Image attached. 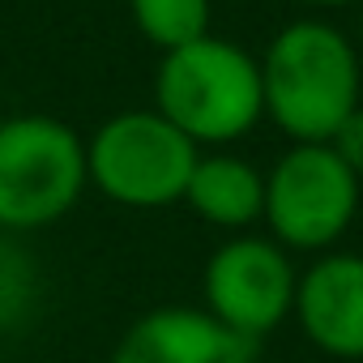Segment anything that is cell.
Listing matches in <instances>:
<instances>
[{
    "instance_id": "5b68a950",
    "label": "cell",
    "mask_w": 363,
    "mask_h": 363,
    "mask_svg": "<svg viewBox=\"0 0 363 363\" xmlns=\"http://www.w3.org/2000/svg\"><path fill=\"white\" fill-rule=\"evenodd\" d=\"M359 184L329 145H291L265 171L269 240L286 252H333L359 214Z\"/></svg>"
},
{
    "instance_id": "7a4b0ae2",
    "label": "cell",
    "mask_w": 363,
    "mask_h": 363,
    "mask_svg": "<svg viewBox=\"0 0 363 363\" xmlns=\"http://www.w3.org/2000/svg\"><path fill=\"white\" fill-rule=\"evenodd\" d=\"M154 111L171 120L197 150L231 145L265 116L261 60L218 35L175 48L154 69Z\"/></svg>"
},
{
    "instance_id": "52a82bcc",
    "label": "cell",
    "mask_w": 363,
    "mask_h": 363,
    "mask_svg": "<svg viewBox=\"0 0 363 363\" xmlns=\"http://www.w3.org/2000/svg\"><path fill=\"white\" fill-rule=\"evenodd\" d=\"M291 316L329 359H363V257L320 252L295 278Z\"/></svg>"
},
{
    "instance_id": "4fadbf2b",
    "label": "cell",
    "mask_w": 363,
    "mask_h": 363,
    "mask_svg": "<svg viewBox=\"0 0 363 363\" xmlns=\"http://www.w3.org/2000/svg\"><path fill=\"white\" fill-rule=\"evenodd\" d=\"M299 5H312V9H342V5H359V0H299Z\"/></svg>"
},
{
    "instance_id": "6da1fadb",
    "label": "cell",
    "mask_w": 363,
    "mask_h": 363,
    "mask_svg": "<svg viewBox=\"0 0 363 363\" xmlns=\"http://www.w3.org/2000/svg\"><path fill=\"white\" fill-rule=\"evenodd\" d=\"M265 116L295 145H325L363 94V60L354 39L333 22H291L261 56Z\"/></svg>"
},
{
    "instance_id": "3957f363",
    "label": "cell",
    "mask_w": 363,
    "mask_h": 363,
    "mask_svg": "<svg viewBox=\"0 0 363 363\" xmlns=\"http://www.w3.org/2000/svg\"><path fill=\"white\" fill-rule=\"evenodd\" d=\"M201 150L154 107L107 116L86 141V179L124 210H162L184 201Z\"/></svg>"
},
{
    "instance_id": "277c9868",
    "label": "cell",
    "mask_w": 363,
    "mask_h": 363,
    "mask_svg": "<svg viewBox=\"0 0 363 363\" xmlns=\"http://www.w3.org/2000/svg\"><path fill=\"white\" fill-rule=\"evenodd\" d=\"M86 141L73 124L26 111L0 120V227L39 231L60 223L86 193Z\"/></svg>"
},
{
    "instance_id": "ba28073f",
    "label": "cell",
    "mask_w": 363,
    "mask_h": 363,
    "mask_svg": "<svg viewBox=\"0 0 363 363\" xmlns=\"http://www.w3.org/2000/svg\"><path fill=\"white\" fill-rule=\"evenodd\" d=\"M111 363H252V342L218 325L206 308L167 303L124 329Z\"/></svg>"
},
{
    "instance_id": "8fae6325",
    "label": "cell",
    "mask_w": 363,
    "mask_h": 363,
    "mask_svg": "<svg viewBox=\"0 0 363 363\" xmlns=\"http://www.w3.org/2000/svg\"><path fill=\"white\" fill-rule=\"evenodd\" d=\"M35 291H39V274H35L30 257L18 244L0 240V329L18 325L30 312Z\"/></svg>"
},
{
    "instance_id": "8992f818",
    "label": "cell",
    "mask_w": 363,
    "mask_h": 363,
    "mask_svg": "<svg viewBox=\"0 0 363 363\" xmlns=\"http://www.w3.org/2000/svg\"><path fill=\"white\" fill-rule=\"evenodd\" d=\"M295 278L299 269L291 265L286 248H278L265 235H231L206 261V312L244 342H257L291 316Z\"/></svg>"
},
{
    "instance_id": "7c38bea8",
    "label": "cell",
    "mask_w": 363,
    "mask_h": 363,
    "mask_svg": "<svg viewBox=\"0 0 363 363\" xmlns=\"http://www.w3.org/2000/svg\"><path fill=\"white\" fill-rule=\"evenodd\" d=\"M325 145H329V150H333V154H337V158H342L359 179H363V103L346 116V124H342Z\"/></svg>"
},
{
    "instance_id": "5bb4252c",
    "label": "cell",
    "mask_w": 363,
    "mask_h": 363,
    "mask_svg": "<svg viewBox=\"0 0 363 363\" xmlns=\"http://www.w3.org/2000/svg\"><path fill=\"white\" fill-rule=\"evenodd\" d=\"M354 52L363 60V0H359V26H354Z\"/></svg>"
},
{
    "instance_id": "9c48e42d",
    "label": "cell",
    "mask_w": 363,
    "mask_h": 363,
    "mask_svg": "<svg viewBox=\"0 0 363 363\" xmlns=\"http://www.w3.org/2000/svg\"><path fill=\"white\" fill-rule=\"evenodd\" d=\"M184 201L201 223L244 231L265 214V175L240 154H201L189 175Z\"/></svg>"
},
{
    "instance_id": "30bf717a",
    "label": "cell",
    "mask_w": 363,
    "mask_h": 363,
    "mask_svg": "<svg viewBox=\"0 0 363 363\" xmlns=\"http://www.w3.org/2000/svg\"><path fill=\"white\" fill-rule=\"evenodd\" d=\"M128 13H133L137 35L167 56L210 35L214 5L210 0H128Z\"/></svg>"
}]
</instances>
